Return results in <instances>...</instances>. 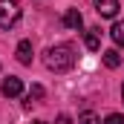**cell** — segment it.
<instances>
[{
	"instance_id": "obj_1",
	"label": "cell",
	"mask_w": 124,
	"mask_h": 124,
	"mask_svg": "<svg viewBox=\"0 0 124 124\" xmlns=\"http://www.w3.org/2000/svg\"><path fill=\"white\" fill-rule=\"evenodd\" d=\"M43 63L52 69V72H66L75 66V46L72 43H58V46H49L46 55H43Z\"/></svg>"
},
{
	"instance_id": "obj_2",
	"label": "cell",
	"mask_w": 124,
	"mask_h": 124,
	"mask_svg": "<svg viewBox=\"0 0 124 124\" xmlns=\"http://www.w3.org/2000/svg\"><path fill=\"white\" fill-rule=\"evenodd\" d=\"M20 20V3L17 0H0V29H12Z\"/></svg>"
},
{
	"instance_id": "obj_3",
	"label": "cell",
	"mask_w": 124,
	"mask_h": 124,
	"mask_svg": "<svg viewBox=\"0 0 124 124\" xmlns=\"http://www.w3.org/2000/svg\"><path fill=\"white\" fill-rule=\"evenodd\" d=\"M0 93L6 95V98H17V95L23 93V84H20V78H15V75L3 78V84H0Z\"/></svg>"
},
{
	"instance_id": "obj_4",
	"label": "cell",
	"mask_w": 124,
	"mask_h": 124,
	"mask_svg": "<svg viewBox=\"0 0 124 124\" xmlns=\"http://www.w3.org/2000/svg\"><path fill=\"white\" fill-rule=\"evenodd\" d=\"M93 3H95V12H98L101 17H116L118 9H121L118 0H93Z\"/></svg>"
},
{
	"instance_id": "obj_5",
	"label": "cell",
	"mask_w": 124,
	"mask_h": 124,
	"mask_svg": "<svg viewBox=\"0 0 124 124\" xmlns=\"http://www.w3.org/2000/svg\"><path fill=\"white\" fill-rule=\"evenodd\" d=\"M84 43H87V49L98 52V49H101V29H98V26L87 29V35H84Z\"/></svg>"
},
{
	"instance_id": "obj_6",
	"label": "cell",
	"mask_w": 124,
	"mask_h": 124,
	"mask_svg": "<svg viewBox=\"0 0 124 124\" xmlns=\"http://www.w3.org/2000/svg\"><path fill=\"white\" fill-rule=\"evenodd\" d=\"M63 26H69V29H81V26H84L81 12H78V9H66V15H63Z\"/></svg>"
},
{
	"instance_id": "obj_7",
	"label": "cell",
	"mask_w": 124,
	"mask_h": 124,
	"mask_svg": "<svg viewBox=\"0 0 124 124\" xmlns=\"http://www.w3.org/2000/svg\"><path fill=\"white\" fill-rule=\"evenodd\" d=\"M17 61L23 63V66L32 63V40H20L17 43Z\"/></svg>"
},
{
	"instance_id": "obj_8",
	"label": "cell",
	"mask_w": 124,
	"mask_h": 124,
	"mask_svg": "<svg viewBox=\"0 0 124 124\" xmlns=\"http://www.w3.org/2000/svg\"><path fill=\"white\" fill-rule=\"evenodd\" d=\"M110 35H113V40H116L118 46H124V20H116L113 29H110Z\"/></svg>"
},
{
	"instance_id": "obj_9",
	"label": "cell",
	"mask_w": 124,
	"mask_h": 124,
	"mask_svg": "<svg viewBox=\"0 0 124 124\" xmlns=\"http://www.w3.org/2000/svg\"><path fill=\"white\" fill-rule=\"evenodd\" d=\"M118 63H121V55H118L116 49H107V52H104V66H110V69H116Z\"/></svg>"
},
{
	"instance_id": "obj_10",
	"label": "cell",
	"mask_w": 124,
	"mask_h": 124,
	"mask_svg": "<svg viewBox=\"0 0 124 124\" xmlns=\"http://www.w3.org/2000/svg\"><path fill=\"white\" fill-rule=\"evenodd\" d=\"M78 124H101V121H98V116H95V113H90V110H87V113H81Z\"/></svg>"
},
{
	"instance_id": "obj_11",
	"label": "cell",
	"mask_w": 124,
	"mask_h": 124,
	"mask_svg": "<svg viewBox=\"0 0 124 124\" xmlns=\"http://www.w3.org/2000/svg\"><path fill=\"white\" fill-rule=\"evenodd\" d=\"M32 98H43V87L40 84H32V90H29V101Z\"/></svg>"
},
{
	"instance_id": "obj_12",
	"label": "cell",
	"mask_w": 124,
	"mask_h": 124,
	"mask_svg": "<svg viewBox=\"0 0 124 124\" xmlns=\"http://www.w3.org/2000/svg\"><path fill=\"white\" fill-rule=\"evenodd\" d=\"M104 124H124V116H118V113H110V116L104 118Z\"/></svg>"
},
{
	"instance_id": "obj_13",
	"label": "cell",
	"mask_w": 124,
	"mask_h": 124,
	"mask_svg": "<svg viewBox=\"0 0 124 124\" xmlns=\"http://www.w3.org/2000/svg\"><path fill=\"white\" fill-rule=\"evenodd\" d=\"M55 124H72V118H69V116H58V121Z\"/></svg>"
},
{
	"instance_id": "obj_14",
	"label": "cell",
	"mask_w": 124,
	"mask_h": 124,
	"mask_svg": "<svg viewBox=\"0 0 124 124\" xmlns=\"http://www.w3.org/2000/svg\"><path fill=\"white\" fill-rule=\"evenodd\" d=\"M32 124H46V121H32Z\"/></svg>"
},
{
	"instance_id": "obj_15",
	"label": "cell",
	"mask_w": 124,
	"mask_h": 124,
	"mask_svg": "<svg viewBox=\"0 0 124 124\" xmlns=\"http://www.w3.org/2000/svg\"><path fill=\"white\" fill-rule=\"evenodd\" d=\"M121 98H124V84H121Z\"/></svg>"
}]
</instances>
